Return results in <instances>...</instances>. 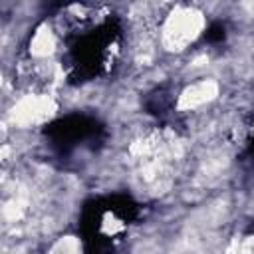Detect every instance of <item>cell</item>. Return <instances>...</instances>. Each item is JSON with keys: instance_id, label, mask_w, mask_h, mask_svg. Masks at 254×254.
I'll return each instance as SVG.
<instances>
[{"instance_id": "obj_4", "label": "cell", "mask_w": 254, "mask_h": 254, "mask_svg": "<svg viewBox=\"0 0 254 254\" xmlns=\"http://www.w3.org/2000/svg\"><path fill=\"white\" fill-rule=\"evenodd\" d=\"M46 254H79V242L75 236H62L50 246Z\"/></svg>"}, {"instance_id": "obj_2", "label": "cell", "mask_w": 254, "mask_h": 254, "mask_svg": "<svg viewBox=\"0 0 254 254\" xmlns=\"http://www.w3.org/2000/svg\"><path fill=\"white\" fill-rule=\"evenodd\" d=\"M56 111V95L24 91L22 95L14 97L6 109V123H10L14 129H34L48 121Z\"/></svg>"}, {"instance_id": "obj_3", "label": "cell", "mask_w": 254, "mask_h": 254, "mask_svg": "<svg viewBox=\"0 0 254 254\" xmlns=\"http://www.w3.org/2000/svg\"><path fill=\"white\" fill-rule=\"evenodd\" d=\"M220 95V81L216 77H194V81L187 83L179 97H177V109L194 113L202 107H210Z\"/></svg>"}, {"instance_id": "obj_1", "label": "cell", "mask_w": 254, "mask_h": 254, "mask_svg": "<svg viewBox=\"0 0 254 254\" xmlns=\"http://www.w3.org/2000/svg\"><path fill=\"white\" fill-rule=\"evenodd\" d=\"M206 28V14L198 6L175 4L159 6L157 44L167 54L187 52Z\"/></svg>"}]
</instances>
